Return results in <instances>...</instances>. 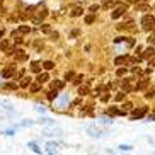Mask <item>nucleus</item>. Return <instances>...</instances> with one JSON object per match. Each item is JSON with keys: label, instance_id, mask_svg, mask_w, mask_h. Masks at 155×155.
Masks as SVG:
<instances>
[{"label": "nucleus", "instance_id": "obj_36", "mask_svg": "<svg viewBox=\"0 0 155 155\" xmlns=\"http://www.w3.org/2000/svg\"><path fill=\"white\" fill-rule=\"evenodd\" d=\"M4 32H5V31H4V29H0V38L4 36Z\"/></svg>", "mask_w": 155, "mask_h": 155}, {"label": "nucleus", "instance_id": "obj_32", "mask_svg": "<svg viewBox=\"0 0 155 155\" xmlns=\"http://www.w3.org/2000/svg\"><path fill=\"white\" fill-rule=\"evenodd\" d=\"M51 39H58V32H50Z\"/></svg>", "mask_w": 155, "mask_h": 155}, {"label": "nucleus", "instance_id": "obj_29", "mask_svg": "<svg viewBox=\"0 0 155 155\" xmlns=\"http://www.w3.org/2000/svg\"><path fill=\"white\" fill-rule=\"evenodd\" d=\"M131 107H133V106L130 104V102H126V104L123 106V111H131Z\"/></svg>", "mask_w": 155, "mask_h": 155}, {"label": "nucleus", "instance_id": "obj_1", "mask_svg": "<svg viewBox=\"0 0 155 155\" xmlns=\"http://www.w3.org/2000/svg\"><path fill=\"white\" fill-rule=\"evenodd\" d=\"M141 28H143V31H153L155 29V17L153 15H143V19H141Z\"/></svg>", "mask_w": 155, "mask_h": 155}, {"label": "nucleus", "instance_id": "obj_33", "mask_svg": "<svg viewBox=\"0 0 155 155\" xmlns=\"http://www.w3.org/2000/svg\"><path fill=\"white\" fill-rule=\"evenodd\" d=\"M148 61H150V67H155V55H153V56H152V58H150V60H148Z\"/></svg>", "mask_w": 155, "mask_h": 155}, {"label": "nucleus", "instance_id": "obj_2", "mask_svg": "<svg viewBox=\"0 0 155 155\" xmlns=\"http://www.w3.org/2000/svg\"><path fill=\"white\" fill-rule=\"evenodd\" d=\"M126 10H128V5L126 4H119L116 9H114L113 12V19H119V17H123L124 14H126Z\"/></svg>", "mask_w": 155, "mask_h": 155}, {"label": "nucleus", "instance_id": "obj_9", "mask_svg": "<svg viewBox=\"0 0 155 155\" xmlns=\"http://www.w3.org/2000/svg\"><path fill=\"white\" fill-rule=\"evenodd\" d=\"M31 82H32L31 78H29V77H26V78H22V82L19 84V87H22V89H28V87L31 85Z\"/></svg>", "mask_w": 155, "mask_h": 155}, {"label": "nucleus", "instance_id": "obj_25", "mask_svg": "<svg viewBox=\"0 0 155 155\" xmlns=\"http://www.w3.org/2000/svg\"><path fill=\"white\" fill-rule=\"evenodd\" d=\"M55 97H56V89H53L51 92H48V99H50V101H53Z\"/></svg>", "mask_w": 155, "mask_h": 155}, {"label": "nucleus", "instance_id": "obj_6", "mask_svg": "<svg viewBox=\"0 0 155 155\" xmlns=\"http://www.w3.org/2000/svg\"><path fill=\"white\" fill-rule=\"evenodd\" d=\"M48 78H50V75H48V73H41L39 72V75H38V78H36V82H39V84H45L46 80H48Z\"/></svg>", "mask_w": 155, "mask_h": 155}, {"label": "nucleus", "instance_id": "obj_11", "mask_svg": "<svg viewBox=\"0 0 155 155\" xmlns=\"http://www.w3.org/2000/svg\"><path fill=\"white\" fill-rule=\"evenodd\" d=\"M147 85H148V78H143L140 84H137V87H135V89H137V91H141V89H145Z\"/></svg>", "mask_w": 155, "mask_h": 155}, {"label": "nucleus", "instance_id": "obj_21", "mask_svg": "<svg viewBox=\"0 0 155 155\" xmlns=\"http://www.w3.org/2000/svg\"><path fill=\"white\" fill-rule=\"evenodd\" d=\"M41 31L46 32V34H50V32H51V28L48 26V24H41Z\"/></svg>", "mask_w": 155, "mask_h": 155}, {"label": "nucleus", "instance_id": "obj_14", "mask_svg": "<svg viewBox=\"0 0 155 155\" xmlns=\"http://www.w3.org/2000/svg\"><path fill=\"white\" fill-rule=\"evenodd\" d=\"M107 113L111 114V116H119V114H123L124 111H119V109H116V107H109V111Z\"/></svg>", "mask_w": 155, "mask_h": 155}, {"label": "nucleus", "instance_id": "obj_18", "mask_svg": "<svg viewBox=\"0 0 155 155\" xmlns=\"http://www.w3.org/2000/svg\"><path fill=\"white\" fill-rule=\"evenodd\" d=\"M29 31H31L29 26H21V28H19V32H21V34H28Z\"/></svg>", "mask_w": 155, "mask_h": 155}, {"label": "nucleus", "instance_id": "obj_37", "mask_svg": "<svg viewBox=\"0 0 155 155\" xmlns=\"http://www.w3.org/2000/svg\"><path fill=\"white\" fill-rule=\"evenodd\" d=\"M2 2H4V0H0V5H2Z\"/></svg>", "mask_w": 155, "mask_h": 155}, {"label": "nucleus", "instance_id": "obj_27", "mask_svg": "<svg viewBox=\"0 0 155 155\" xmlns=\"http://www.w3.org/2000/svg\"><path fill=\"white\" fill-rule=\"evenodd\" d=\"M124 73H126V68H118V72H116V75H118V77H123Z\"/></svg>", "mask_w": 155, "mask_h": 155}, {"label": "nucleus", "instance_id": "obj_17", "mask_svg": "<svg viewBox=\"0 0 155 155\" xmlns=\"http://www.w3.org/2000/svg\"><path fill=\"white\" fill-rule=\"evenodd\" d=\"M5 89H9V91H15V89H17V84H12V82H7L5 84Z\"/></svg>", "mask_w": 155, "mask_h": 155}, {"label": "nucleus", "instance_id": "obj_10", "mask_svg": "<svg viewBox=\"0 0 155 155\" xmlns=\"http://www.w3.org/2000/svg\"><path fill=\"white\" fill-rule=\"evenodd\" d=\"M82 12H84V9L78 5V7H75V9H73V12L70 15H72V17H78V15H82Z\"/></svg>", "mask_w": 155, "mask_h": 155}, {"label": "nucleus", "instance_id": "obj_35", "mask_svg": "<svg viewBox=\"0 0 155 155\" xmlns=\"http://www.w3.org/2000/svg\"><path fill=\"white\" fill-rule=\"evenodd\" d=\"M128 4H138V2H140V0H126Z\"/></svg>", "mask_w": 155, "mask_h": 155}, {"label": "nucleus", "instance_id": "obj_30", "mask_svg": "<svg viewBox=\"0 0 155 155\" xmlns=\"http://www.w3.org/2000/svg\"><path fill=\"white\" fill-rule=\"evenodd\" d=\"M124 96H126V94H124V91H123L121 94H118V96H116V101H123V99H124Z\"/></svg>", "mask_w": 155, "mask_h": 155}, {"label": "nucleus", "instance_id": "obj_20", "mask_svg": "<svg viewBox=\"0 0 155 155\" xmlns=\"http://www.w3.org/2000/svg\"><path fill=\"white\" fill-rule=\"evenodd\" d=\"M94 21H96V15L94 14H91V15H87L85 17V24H92Z\"/></svg>", "mask_w": 155, "mask_h": 155}, {"label": "nucleus", "instance_id": "obj_23", "mask_svg": "<svg viewBox=\"0 0 155 155\" xmlns=\"http://www.w3.org/2000/svg\"><path fill=\"white\" fill-rule=\"evenodd\" d=\"M9 46H10V43L7 41V39H5V41H2V45H0V48H2V50H5V51H9Z\"/></svg>", "mask_w": 155, "mask_h": 155}, {"label": "nucleus", "instance_id": "obj_3", "mask_svg": "<svg viewBox=\"0 0 155 155\" xmlns=\"http://www.w3.org/2000/svg\"><path fill=\"white\" fill-rule=\"evenodd\" d=\"M147 114V107H140V109H135L131 113V118L133 119H138V118H143Z\"/></svg>", "mask_w": 155, "mask_h": 155}, {"label": "nucleus", "instance_id": "obj_26", "mask_svg": "<svg viewBox=\"0 0 155 155\" xmlns=\"http://www.w3.org/2000/svg\"><path fill=\"white\" fill-rule=\"evenodd\" d=\"M73 77H75V73H73V72H67V75H65V80H72Z\"/></svg>", "mask_w": 155, "mask_h": 155}, {"label": "nucleus", "instance_id": "obj_38", "mask_svg": "<svg viewBox=\"0 0 155 155\" xmlns=\"http://www.w3.org/2000/svg\"><path fill=\"white\" fill-rule=\"evenodd\" d=\"M140 2H147V0H140Z\"/></svg>", "mask_w": 155, "mask_h": 155}, {"label": "nucleus", "instance_id": "obj_34", "mask_svg": "<svg viewBox=\"0 0 155 155\" xmlns=\"http://www.w3.org/2000/svg\"><path fill=\"white\" fill-rule=\"evenodd\" d=\"M101 101H102V102H107V101H109V96H102V99H101Z\"/></svg>", "mask_w": 155, "mask_h": 155}, {"label": "nucleus", "instance_id": "obj_5", "mask_svg": "<svg viewBox=\"0 0 155 155\" xmlns=\"http://www.w3.org/2000/svg\"><path fill=\"white\" fill-rule=\"evenodd\" d=\"M46 15H48V10H45V9H43L41 12H38V15H36V17H32V21H34L36 24H39V22L43 21V19L46 17Z\"/></svg>", "mask_w": 155, "mask_h": 155}, {"label": "nucleus", "instance_id": "obj_28", "mask_svg": "<svg viewBox=\"0 0 155 155\" xmlns=\"http://www.w3.org/2000/svg\"><path fill=\"white\" fill-rule=\"evenodd\" d=\"M153 96H155V91H148V92L145 94V97H147V99H152Z\"/></svg>", "mask_w": 155, "mask_h": 155}, {"label": "nucleus", "instance_id": "obj_12", "mask_svg": "<svg viewBox=\"0 0 155 155\" xmlns=\"http://www.w3.org/2000/svg\"><path fill=\"white\" fill-rule=\"evenodd\" d=\"M78 94H80V96H85V94H89V82L78 89Z\"/></svg>", "mask_w": 155, "mask_h": 155}, {"label": "nucleus", "instance_id": "obj_13", "mask_svg": "<svg viewBox=\"0 0 155 155\" xmlns=\"http://www.w3.org/2000/svg\"><path fill=\"white\" fill-rule=\"evenodd\" d=\"M121 85H123V91H124V92L133 91V87L130 85V80H123V84H121Z\"/></svg>", "mask_w": 155, "mask_h": 155}, {"label": "nucleus", "instance_id": "obj_22", "mask_svg": "<svg viewBox=\"0 0 155 155\" xmlns=\"http://www.w3.org/2000/svg\"><path fill=\"white\" fill-rule=\"evenodd\" d=\"M126 61V56H118V58L114 60V63L116 65H121V63H124Z\"/></svg>", "mask_w": 155, "mask_h": 155}, {"label": "nucleus", "instance_id": "obj_7", "mask_svg": "<svg viewBox=\"0 0 155 155\" xmlns=\"http://www.w3.org/2000/svg\"><path fill=\"white\" fill-rule=\"evenodd\" d=\"M31 72L39 73V72H41V63H39V61H32V63H31Z\"/></svg>", "mask_w": 155, "mask_h": 155}, {"label": "nucleus", "instance_id": "obj_40", "mask_svg": "<svg viewBox=\"0 0 155 155\" xmlns=\"http://www.w3.org/2000/svg\"><path fill=\"white\" fill-rule=\"evenodd\" d=\"M153 118H155V114H153Z\"/></svg>", "mask_w": 155, "mask_h": 155}, {"label": "nucleus", "instance_id": "obj_8", "mask_svg": "<svg viewBox=\"0 0 155 155\" xmlns=\"http://www.w3.org/2000/svg\"><path fill=\"white\" fill-rule=\"evenodd\" d=\"M12 75H14V68H12V67H10V68H5L4 72H2V77L4 78H10Z\"/></svg>", "mask_w": 155, "mask_h": 155}, {"label": "nucleus", "instance_id": "obj_15", "mask_svg": "<svg viewBox=\"0 0 155 155\" xmlns=\"http://www.w3.org/2000/svg\"><path fill=\"white\" fill-rule=\"evenodd\" d=\"M63 85L65 84L61 82V80H53V89H56V91H58V89H63Z\"/></svg>", "mask_w": 155, "mask_h": 155}, {"label": "nucleus", "instance_id": "obj_19", "mask_svg": "<svg viewBox=\"0 0 155 155\" xmlns=\"http://www.w3.org/2000/svg\"><path fill=\"white\" fill-rule=\"evenodd\" d=\"M82 80H84L82 75H77V77H73V84H75V85H80V84H82Z\"/></svg>", "mask_w": 155, "mask_h": 155}, {"label": "nucleus", "instance_id": "obj_31", "mask_svg": "<svg viewBox=\"0 0 155 155\" xmlns=\"http://www.w3.org/2000/svg\"><path fill=\"white\" fill-rule=\"evenodd\" d=\"M97 10H99V5H92V7H91V12H92V14H96Z\"/></svg>", "mask_w": 155, "mask_h": 155}, {"label": "nucleus", "instance_id": "obj_4", "mask_svg": "<svg viewBox=\"0 0 155 155\" xmlns=\"http://www.w3.org/2000/svg\"><path fill=\"white\" fill-rule=\"evenodd\" d=\"M153 55H155V50H153V48L150 46V48H147V50L143 51V55H141L140 58H143V60H150Z\"/></svg>", "mask_w": 155, "mask_h": 155}, {"label": "nucleus", "instance_id": "obj_16", "mask_svg": "<svg viewBox=\"0 0 155 155\" xmlns=\"http://www.w3.org/2000/svg\"><path fill=\"white\" fill-rule=\"evenodd\" d=\"M43 68H45V70L55 68V63H53V61H45V63H43Z\"/></svg>", "mask_w": 155, "mask_h": 155}, {"label": "nucleus", "instance_id": "obj_41", "mask_svg": "<svg viewBox=\"0 0 155 155\" xmlns=\"http://www.w3.org/2000/svg\"><path fill=\"white\" fill-rule=\"evenodd\" d=\"M153 31H155V29H153Z\"/></svg>", "mask_w": 155, "mask_h": 155}, {"label": "nucleus", "instance_id": "obj_39", "mask_svg": "<svg viewBox=\"0 0 155 155\" xmlns=\"http://www.w3.org/2000/svg\"><path fill=\"white\" fill-rule=\"evenodd\" d=\"M104 2H107V0H104Z\"/></svg>", "mask_w": 155, "mask_h": 155}, {"label": "nucleus", "instance_id": "obj_24", "mask_svg": "<svg viewBox=\"0 0 155 155\" xmlns=\"http://www.w3.org/2000/svg\"><path fill=\"white\" fill-rule=\"evenodd\" d=\"M39 89H41V84H39V82L34 84V85H31V92H38Z\"/></svg>", "mask_w": 155, "mask_h": 155}]
</instances>
